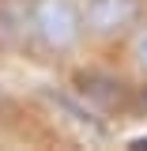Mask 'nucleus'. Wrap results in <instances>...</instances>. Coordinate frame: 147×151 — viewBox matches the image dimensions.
Instances as JSON below:
<instances>
[{
    "label": "nucleus",
    "instance_id": "1",
    "mask_svg": "<svg viewBox=\"0 0 147 151\" xmlns=\"http://www.w3.org/2000/svg\"><path fill=\"white\" fill-rule=\"evenodd\" d=\"M34 34L45 49H72L83 34V15L72 0H34Z\"/></svg>",
    "mask_w": 147,
    "mask_h": 151
},
{
    "label": "nucleus",
    "instance_id": "2",
    "mask_svg": "<svg viewBox=\"0 0 147 151\" xmlns=\"http://www.w3.org/2000/svg\"><path fill=\"white\" fill-rule=\"evenodd\" d=\"M34 30V4L30 0H0V49H15Z\"/></svg>",
    "mask_w": 147,
    "mask_h": 151
},
{
    "label": "nucleus",
    "instance_id": "3",
    "mask_svg": "<svg viewBox=\"0 0 147 151\" xmlns=\"http://www.w3.org/2000/svg\"><path fill=\"white\" fill-rule=\"evenodd\" d=\"M136 19V0H87V27L98 34H113Z\"/></svg>",
    "mask_w": 147,
    "mask_h": 151
},
{
    "label": "nucleus",
    "instance_id": "4",
    "mask_svg": "<svg viewBox=\"0 0 147 151\" xmlns=\"http://www.w3.org/2000/svg\"><path fill=\"white\" fill-rule=\"evenodd\" d=\"M79 91L94 98V102H102L106 110L121 102V79H113V76H102V72H83L79 76Z\"/></svg>",
    "mask_w": 147,
    "mask_h": 151
},
{
    "label": "nucleus",
    "instance_id": "5",
    "mask_svg": "<svg viewBox=\"0 0 147 151\" xmlns=\"http://www.w3.org/2000/svg\"><path fill=\"white\" fill-rule=\"evenodd\" d=\"M136 64H140V68L147 72V30L136 38Z\"/></svg>",
    "mask_w": 147,
    "mask_h": 151
},
{
    "label": "nucleus",
    "instance_id": "6",
    "mask_svg": "<svg viewBox=\"0 0 147 151\" xmlns=\"http://www.w3.org/2000/svg\"><path fill=\"white\" fill-rule=\"evenodd\" d=\"M128 147H132V151H147V136H132Z\"/></svg>",
    "mask_w": 147,
    "mask_h": 151
}]
</instances>
